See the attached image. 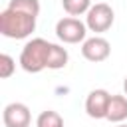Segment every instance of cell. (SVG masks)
Instances as JSON below:
<instances>
[{
  "mask_svg": "<svg viewBox=\"0 0 127 127\" xmlns=\"http://www.w3.org/2000/svg\"><path fill=\"white\" fill-rule=\"evenodd\" d=\"M62 6L69 16H81L89 12L91 0H62Z\"/></svg>",
  "mask_w": 127,
  "mask_h": 127,
  "instance_id": "cell-12",
  "label": "cell"
},
{
  "mask_svg": "<svg viewBox=\"0 0 127 127\" xmlns=\"http://www.w3.org/2000/svg\"><path fill=\"white\" fill-rule=\"evenodd\" d=\"M113 20H115L113 8L105 2H97L89 8V12L85 16V26H87V30L101 34V32H107L113 26Z\"/></svg>",
  "mask_w": 127,
  "mask_h": 127,
  "instance_id": "cell-3",
  "label": "cell"
},
{
  "mask_svg": "<svg viewBox=\"0 0 127 127\" xmlns=\"http://www.w3.org/2000/svg\"><path fill=\"white\" fill-rule=\"evenodd\" d=\"M111 93L105 89H93L89 91L85 99V111L91 119H105L107 117V107H109Z\"/></svg>",
  "mask_w": 127,
  "mask_h": 127,
  "instance_id": "cell-7",
  "label": "cell"
},
{
  "mask_svg": "<svg viewBox=\"0 0 127 127\" xmlns=\"http://www.w3.org/2000/svg\"><path fill=\"white\" fill-rule=\"evenodd\" d=\"M36 127H64V119L58 111L54 109H46L38 115L36 119Z\"/></svg>",
  "mask_w": 127,
  "mask_h": 127,
  "instance_id": "cell-11",
  "label": "cell"
},
{
  "mask_svg": "<svg viewBox=\"0 0 127 127\" xmlns=\"http://www.w3.org/2000/svg\"><path fill=\"white\" fill-rule=\"evenodd\" d=\"M14 69H16L14 58L8 56V54H0V77H2V79L10 77V75L14 73Z\"/></svg>",
  "mask_w": 127,
  "mask_h": 127,
  "instance_id": "cell-13",
  "label": "cell"
},
{
  "mask_svg": "<svg viewBox=\"0 0 127 127\" xmlns=\"http://www.w3.org/2000/svg\"><path fill=\"white\" fill-rule=\"evenodd\" d=\"M123 91H125V95H127V75H125V79H123Z\"/></svg>",
  "mask_w": 127,
  "mask_h": 127,
  "instance_id": "cell-14",
  "label": "cell"
},
{
  "mask_svg": "<svg viewBox=\"0 0 127 127\" xmlns=\"http://www.w3.org/2000/svg\"><path fill=\"white\" fill-rule=\"evenodd\" d=\"M8 8L10 10H16V12L30 14L34 18H38V14H40V2L38 0H10Z\"/></svg>",
  "mask_w": 127,
  "mask_h": 127,
  "instance_id": "cell-10",
  "label": "cell"
},
{
  "mask_svg": "<svg viewBox=\"0 0 127 127\" xmlns=\"http://www.w3.org/2000/svg\"><path fill=\"white\" fill-rule=\"evenodd\" d=\"M85 34H87V26L81 20L73 18V16L62 18L56 24V36L64 44H79V42H85Z\"/></svg>",
  "mask_w": 127,
  "mask_h": 127,
  "instance_id": "cell-4",
  "label": "cell"
},
{
  "mask_svg": "<svg viewBox=\"0 0 127 127\" xmlns=\"http://www.w3.org/2000/svg\"><path fill=\"white\" fill-rule=\"evenodd\" d=\"M52 44L44 38H32L26 42L20 54V65L28 73H40L42 69L48 67V56H50Z\"/></svg>",
  "mask_w": 127,
  "mask_h": 127,
  "instance_id": "cell-2",
  "label": "cell"
},
{
  "mask_svg": "<svg viewBox=\"0 0 127 127\" xmlns=\"http://www.w3.org/2000/svg\"><path fill=\"white\" fill-rule=\"evenodd\" d=\"M36 30V18L16 10H2L0 12V34L12 40H24Z\"/></svg>",
  "mask_w": 127,
  "mask_h": 127,
  "instance_id": "cell-1",
  "label": "cell"
},
{
  "mask_svg": "<svg viewBox=\"0 0 127 127\" xmlns=\"http://www.w3.org/2000/svg\"><path fill=\"white\" fill-rule=\"evenodd\" d=\"M109 54H111V44L101 36L87 38L83 42V46H81V56L85 60H89V62H95V64L107 60Z\"/></svg>",
  "mask_w": 127,
  "mask_h": 127,
  "instance_id": "cell-6",
  "label": "cell"
},
{
  "mask_svg": "<svg viewBox=\"0 0 127 127\" xmlns=\"http://www.w3.org/2000/svg\"><path fill=\"white\" fill-rule=\"evenodd\" d=\"M117 127H127V125H123V123H119V125H117Z\"/></svg>",
  "mask_w": 127,
  "mask_h": 127,
  "instance_id": "cell-15",
  "label": "cell"
},
{
  "mask_svg": "<svg viewBox=\"0 0 127 127\" xmlns=\"http://www.w3.org/2000/svg\"><path fill=\"white\" fill-rule=\"evenodd\" d=\"M67 60H69L67 50L62 48L60 44H52L50 56H48V69H62V67H65Z\"/></svg>",
  "mask_w": 127,
  "mask_h": 127,
  "instance_id": "cell-9",
  "label": "cell"
},
{
  "mask_svg": "<svg viewBox=\"0 0 127 127\" xmlns=\"http://www.w3.org/2000/svg\"><path fill=\"white\" fill-rule=\"evenodd\" d=\"M105 119L111 123H121L127 119V97L125 95H111Z\"/></svg>",
  "mask_w": 127,
  "mask_h": 127,
  "instance_id": "cell-8",
  "label": "cell"
},
{
  "mask_svg": "<svg viewBox=\"0 0 127 127\" xmlns=\"http://www.w3.org/2000/svg\"><path fill=\"white\" fill-rule=\"evenodd\" d=\"M2 121L6 127H30L32 123V113L28 109L26 103H20V101H14V103H8L2 111Z\"/></svg>",
  "mask_w": 127,
  "mask_h": 127,
  "instance_id": "cell-5",
  "label": "cell"
}]
</instances>
